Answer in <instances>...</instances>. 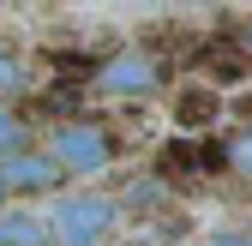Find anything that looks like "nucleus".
I'll return each mask as SVG.
<instances>
[{"label":"nucleus","mask_w":252,"mask_h":246,"mask_svg":"<svg viewBox=\"0 0 252 246\" xmlns=\"http://www.w3.org/2000/svg\"><path fill=\"white\" fill-rule=\"evenodd\" d=\"M114 150H120V144H114V132L102 126V120H60L42 156H48L60 174H102V168L114 162Z\"/></svg>","instance_id":"1"},{"label":"nucleus","mask_w":252,"mask_h":246,"mask_svg":"<svg viewBox=\"0 0 252 246\" xmlns=\"http://www.w3.org/2000/svg\"><path fill=\"white\" fill-rule=\"evenodd\" d=\"M114 198L102 192H66L48 216V246H102L114 234Z\"/></svg>","instance_id":"2"},{"label":"nucleus","mask_w":252,"mask_h":246,"mask_svg":"<svg viewBox=\"0 0 252 246\" xmlns=\"http://www.w3.org/2000/svg\"><path fill=\"white\" fill-rule=\"evenodd\" d=\"M96 84L114 90V96H144V90L162 84V66H156V54H144V48H120V54H108L96 66Z\"/></svg>","instance_id":"3"},{"label":"nucleus","mask_w":252,"mask_h":246,"mask_svg":"<svg viewBox=\"0 0 252 246\" xmlns=\"http://www.w3.org/2000/svg\"><path fill=\"white\" fill-rule=\"evenodd\" d=\"M60 174L42 150H24V156H12V162H0V192H12V198H36V192H54L60 186Z\"/></svg>","instance_id":"4"},{"label":"nucleus","mask_w":252,"mask_h":246,"mask_svg":"<svg viewBox=\"0 0 252 246\" xmlns=\"http://www.w3.org/2000/svg\"><path fill=\"white\" fill-rule=\"evenodd\" d=\"M0 246H48V222L30 210H0Z\"/></svg>","instance_id":"5"},{"label":"nucleus","mask_w":252,"mask_h":246,"mask_svg":"<svg viewBox=\"0 0 252 246\" xmlns=\"http://www.w3.org/2000/svg\"><path fill=\"white\" fill-rule=\"evenodd\" d=\"M30 150V126L12 114V108H0V162H12V156H24Z\"/></svg>","instance_id":"6"},{"label":"nucleus","mask_w":252,"mask_h":246,"mask_svg":"<svg viewBox=\"0 0 252 246\" xmlns=\"http://www.w3.org/2000/svg\"><path fill=\"white\" fill-rule=\"evenodd\" d=\"M204 66H210V72H222V78H234V84H240V78H246V54L222 42V48H210V54H204Z\"/></svg>","instance_id":"7"},{"label":"nucleus","mask_w":252,"mask_h":246,"mask_svg":"<svg viewBox=\"0 0 252 246\" xmlns=\"http://www.w3.org/2000/svg\"><path fill=\"white\" fill-rule=\"evenodd\" d=\"M180 126H198V120H210L216 114V96H204V90H192V96H180Z\"/></svg>","instance_id":"8"},{"label":"nucleus","mask_w":252,"mask_h":246,"mask_svg":"<svg viewBox=\"0 0 252 246\" xmlns=\"http://www.w3.org/2000/svg\"><path fill=\"white\" fill-rule=\"evenodd\" d=\"M228 168L252 180V126H240V132L228 138Z\"/></svg>","instance_id":"9"},{"label":"nucleus","mask_w":252,"mask_h":246,"mask_svg":"<svg viewBox=\"0 0 252 246\" xmlns=\"http://www.w3.org/2000/svg\"><path fill=\"white\" fill-rule=\"evenodd\" d=\"M18 84H24V66H18V54L0 42V90H18Z\"/></svg>","instance_id":"10"},{"label":"nucleus","mask_w":252,"mask_h":246,"mask_svg":"<svg viewBox=\"0 0 252 246\" xmlns=\"http://www.w3.org/2000/svg\"><path fill=\"white\" fill-rule=\"evenodd\" d=\"M210 246H252V234H216Z\"/></svg>","instance_id":"11"},{"label":"nucleus","mask_w":252,"mask_h":246,"mask_svg":"<svg viewBox=\"0 0 252 246\" xmlns=\"http://www.w3.org/2000/svg\"><path fill=\"white\" fill-rule=\"evenodd\" d=\"M240 48H246V54H252V18H246V24H240Z\"/></svg>","instance_id":"12"}]
</instances>
